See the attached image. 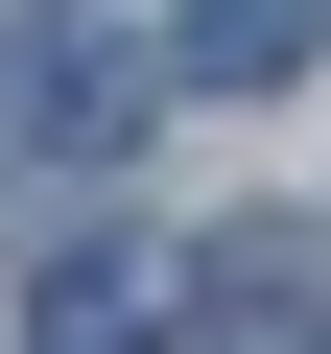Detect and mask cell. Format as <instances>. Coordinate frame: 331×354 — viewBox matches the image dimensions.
I'll return each instance as SVG.
<instances>
[{
	"label": "cell",
	"mask_w": 331,
	"mask_h": 354,
	"mask_svg": "<svg viewBox=\"0 0 331 354\" xmlns=\"http://www.w3.org/2000/svg\"><path fill=\"white\" fill-rule=\"evenodd\" d=\"M166 330H190V354H331V236H213V260H166Z\"/></svg>",
	"instance_id": "7a4b0ae2"
},
{
	"label": "cell",
	"mask_w": 331,
	"mask_h": 354,
	"mask_svg": "<svg viewBox=\"0 0 331 354\" xmlns=\"http://www.w3.org/2000/svg\"><path fill=\"white\" fill-rule=\"evenodd\" d=\"M0 118H24L48 165H118V142L166 118V71H142L118 24H24V48H0Z\"/></svg>",
	"instance_id": "6da1fadb"
},
{
	"label": "cell",
	"mask_w": 331,
	"mask_h": 354,
	"mask_svg": "<svg viewBox=\"0 0 331 354\" xmlns=\"http://www.w3.org/2000/svg\"><path fill=\"white\" fill-rule=\"evenodd\" d=\"M331 48V0H166V71H190V95H284Z\"/></svg>",
	"instance_id": "3957f363"
},
{
	"label": "cell",
	"mask_w": 331,
	"mask_h": 354,
	"mask_svg": "<svg viewBox=\"0 0 331 354\" xmlns=\"http://www.w3.org/2000/svg\"><path fill=\"white\" fill-rule=\"evenodd\" d=\"M142 330H166V260L142 236H71L48 260V354H142Z\"/></svg>",
	"instance_id": "277c9868"
}]
</instances>
